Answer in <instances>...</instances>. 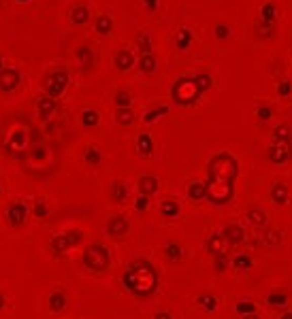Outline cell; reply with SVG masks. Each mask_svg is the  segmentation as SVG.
I'll return each mask as SVG.
<instances>
[{
  "mask_svg": "<svg viewBox=\"0 0 292 319\" xmlns=\"http://www.w3.org/2000/svg\"><path fill=\"white\" fill-rule=\"evenodd\" d=\"M237 172H239L237 160L231 156V153H217V156H213L211 162H209V177H213L217 181L235 185Z\"/></svg>",
  "mask_w": 292,
  "mask_h": 319,
  "instance_id": "7a4b0ae2",
  "label": "cell"
},
{
  "mask_svg": "<svg viewBox=\"0 0 292 319\" xmlns=\"http://www.w3.org/2000/svg\"><path fill=\"white\" fill-rule=\"evenodd\" d=\"M277 239H279V236H277L273 230H267V241H269V245H275Z\"/></svg>",
  "mask_w": 292,
  "mask_h": 319,
  "instance_id": "bcb514c9",
  "label": "cell"
},
{
  "mask_svg": "<svg viewBox=\"0 0 292 319\" xmlns=\"http://www.w3.org/2000/svg\"><path fill=\"white\" fill-rule=\"evenodd\" d=\"M275 17H277V7L275 3H265L263 9H260V19L267 24H275Z\"/></svg>",
  "mask_w": 292,
  "mask_h": 319,
  "instance_id": "cb8c5ba5",
  "label": "cell"
},
{
  "mask_svg": "<svg viewBox=\"0 0 292 319\" xmlns=\"http://www.w3.org/2000/svg\"><path fill=\"white\" fill-rule=\"evenodd\" d=\"M192 81H194V85L199 87L201 94H205V92H207V89H211V85H213V77H211V75H207V73L194 75Z\"/></svg>",
  "mask_w": 292,
  "mask_h": 319,
  "instance_id": "603a6c76",
  "label": "cell"
},
{
  "mask_svg": "<svg viewBox=\"0 0 292 319\" xmlns=\"http://www.w3.org/2000/svg\"><path fill=\"white\" fill-rule=\"evenodd\" d=\"M68 304V298H66V292H62V290H56L54 294H49V308L54 313H60V311H64Z\"/></svg>",
  "mask_w": 292,
  "mask_h": 319,
  "instance_id": "4fadbf2b",
  "label": "cell"
},
{
  "mask_svg": "<svg viewBox=\"0 0 292 319\" xmlns=\"http://www.w3.org/2000/svg\"><path fill=\"white\" fill-rule=\"evenodd\" d=\"M192 32L188 28H181L179 32H177V36H175V45H177V49H188L192 45Z\"/></svg>",
  "mask_w": 292,
  "mask_h": 319,
  "instance_id": "d4e9b609",
  "label": "cell"
},
{
  "mask_svg": "<svg viewBox=\"0 0 292 319\" xmlns=\"http://www.w3.org/2000/svg\"><path fill=\"white\" fill-rule=\"evenodd\" d=\"M137 45L141 49V54H152V38L148 34H139V40Z\"/></svg>",
  "mask_w": 292,
  "mask_h": 319,
  "instance_id": "60d3db41",
  "label": "cell"
},
{
  "mask_svg": "<svg viewBox=\"0 0 292 319\" xmlns=\"http://www.w3.org/2000/svg\"><path fill=\"white\" fill-rule=\"evenodd\" d=\"M213 34H215L217 40H228V36H231V28H228V24H215Z\"/></svg>",
  "mask_w": 292,
  "mask_h": 319,
  "instance_id": "74e56055",
  "label": "cell"
},
{
  "mask_svg": "<svg viewBox=\"0 0 292 319\" xmlns=\"http://www.w3.org/2000/svg\"><path fill=\"white\" fill-rule=\"evenodd\" d=\"M134 64V56L130 54L128 49H120L118 54H116V66L120 70H130Z\"/></svg>",
  "mask_w": 292,
  "mask_h": 319,
  "instance_id": "9a60e30c",
  "label": "cell"
},
{
  "mask_svg": "<svg viewBox=\"0 0 292 319\" xmlns=\"http://www.w3.org/2000/svg\"><path fill=\"white\" fill-rule=\"evenodd\" d=\"M83 264L92 272H105L111 264V253L105 245L92 243L86 251H83Z\"/></svg>",
  "mask_w": 292,
  "mask_h": 319,
  "instance_id": "3957f363",
  "label": "cell"
},
{
  "mask_svg": "<svg viewBox=\"0 0 292 319\" xmlns=\"http://www.w3.org/2000/svg\"><path fill=\"white\" fill-rule=\"evenodd\" d=\"M143 3H145V7H148L150 11H154V9L158 7V0H143Z\"/></svg>",
  "mask_w": 292,
  "mask_h": 319,
  "instance_id": "c3c4849f",
  "label": "cell"
},
{
  "mask_svg": "<svg viewBox=\"0 0 292 319\" xmlns=\"http://www.w3.org/2000/svg\"><path fill=\"white\" fill-rule=\"evenodd\" d=\"M154 319H173V315H171L169 311H158Z\"/></svg>",
  "mask_w": 292,
  "mask_h": 319,
  "instance_id": "7dc6e473",
  "label": "cell"
},
{
  "mask_svg": "<svg viewBox=\"0 0 292 319\" xmlns=\"http://www.w3.org/2000/svg\"><path fill=\"white\" fill-rule=\"evenodd\" d=\"M139 68L143 70L145 75H152L154 70H156V58H154V54H141V58H139Z\"/></svg>",
  "mask_w": 292,
  "mask_h": 319,
  "instance_id": "4316f807",
  "label": "cell"
},
{
  "mask_svg": "<svg viewBox=\"0 0 292 319\" xmlns=\"http://www.w3.org/2000/svg\"><path fill=\"white\" fill-rule=\"evenodd\" d=\"M277 94L279 96H290L292 94V81L290 79H281L277 83Z\"/></svg>",
  "mask_w": 292,
  "mask_h": 319,
  "instance_id": "7bdbcfd3",
  "label": "cell"
},
{
  "mask_svg": "<svg viewBox=\"0 0 292 319\" xmlns=\"http://www.w3.org/2000/svg\"><path fill=\"white\" fill-rule=\"evenodd\" d=\"M273 141L277 143H292V130L288 123H279L273 128Z\"/></svg>",
  "mask_w": 292,
  "mask_h": 319,
  "instance_id": "7402d4cb",
  "label": "cell"
},
{
  "mask_svg": "<svg viewBox=\"0 0 292 319\" xmlns=\"http://www.w3.org/2000/svg\"><path fill=\"white\" fill-rule=\"evenodd\" d=\"M132 121H134L132 109H118V123L120 126H130Z\"/></svg>",
  "mask_w": 292,
  "mask_h": 319,
  "instance_id": "8d00e7d4",
  "label": "cell"
},
{
  "mask_svg": "<svg viewBox=\"0 0 292 319\" xmlns=\"http://www.w3.org/2000/svg\"><path fill=\"white\" fill-rule=\"evenodd\" d=\"M247 219L252 225H256V228H265L267 225V213L263 209H258V207H252L247 211Z\"/></svg>",
  "mask_w": 292,
  "mask_h": 319,
  "instance_id": "d6986e66",
  "label": "cell"
},
{
  "mask_svg": "<svg viewBox=\"0 0 292 319\" xmlns=\"http://www.w3.org/2000/svg\"><path fill=\"white\" fill-rule=\"evenodd\" d=\"M116 105H118V109H130V105H132L130 92H126V89H118V92H116Z\"/></svg>",
  "mask_w": 292,
  "mask_h": 319,
  "instance_id": "d6a6232c",
  "label": "cell"
},
{
  "mask_svg": "<svg viewBox=\"0 0 292 319\" xmlns=\"http://www.w3.org/2000/svg\"><path fill=\"white\" fill-rule=\"evenodd\" d=\"M209 196V188H207V183L203 181H194L188 185V198L194 200V202H201V200H207Z\"/></svg>",
  "mask_w": 292,
  "mask_h": 319,
  "instance_id": "30bf717a",
  "label": "cell"
},
{
  "mask_svg": "<svg viewBox=\"0 0 292 319\" xmlns=\"http://www.w3.org/2000/svg\"><path fill=\"white\" fill-rule=\"evenodd\" d=\"M83 160H86L90 166H98V164L102 162V153L98 149H94V147H88L86 151H83Z\"/></svg>",
  "mask_w": 292,
  "mask_h": 319,
  "instance_id": "4dcf8cb0",
  "label": "cell"
},
{
  "mask_svg": "<svg viewBox=\"0 0 292 319\" xmlns=\"http://www.w3.org/2000/svg\"><path fill=\"white\" fill-rule=\"evenodd\" d=\"M158 188H160V183H158V179L154 177V174H143V177L139 179V194H143V196H154L156 192H158Z\"/></svg>",
  "mask_w": 292,
  "mask_h": 319,
  "instance_id": "9c48e42d",
  "label": "cell"
},
{
  "mask_svg": "<svg viewBox=\"0 0 292 319\" xmlns=\"http://www.w3.org/2000/svg\"><path fill=\"white\" fill-rule=\"evenodd\" d=\"M137 151L141 153V156H145V158L154 153V141H152L150 134H139V139H137Z\"/></svg>",
  "mask_w": 292,
  "mask_h": 319,
  "instance_id": "ffe728a7",
  "label": "cell"
},
{
  "mask_svg": "<svg viewBox=\"0 0 292 319\" xmlns=\"http://www.w3.org/2000/svg\"><path fill=\"white\" fill-rule=\"evenodd\" d=\"M279 319H292V313H290V311H284V313L279 315Z\"/></svg>",
  "mask_w": 292,
  "mask_h": 319,
  "instance_id": "681fc988",
  "label": "cell"
},
{
  "mask_svg": "<svg viewBox=\"0 0 292 319\" xmlns=\"http://www.w3.org/2000/svg\"><path fill=\"white\" fill-rule=\"evenodd\" d=\"M241 319H260V317H258V313H252V315H245V317H241Z\"/></svg>",
  "mask_w": 292,
  "mask_h": 319,
  "instance_id": "816d5d0a",
  "label": "cell"
},
{
  "mask_svg": "<svg viewBox=\"0 0 292 319\" xmlns=\"http://www.w3.org/2000/svg\"><path fill=\"white\" fill-rule=\"evenodd\" d=\"M3 70H5V68H3V58H0V73H3Z\"/></svg>",
  "mask_w": 292,
  "mask_h": 319,
  "instance_id": "f5cc1de1",
  "label": "cell"
},
{
  "mask_svg": "<svg viewBox=\"0 0 292 319\" xmlns=\"http://www.w3.org/2000/svg\"><path fill=\"white\" fill-rule=\"evenodd\" d=\"M222 236H224V241L228 243V247H235V245H241L245 241V230L239 223H228L226 228L222 230Z\"/></svg>",
  "mask_w": 292,
  "mask_h": 319,
  "instance_id": "52a82bcc",
  "label": "cell"
},
{
  "mask_svg": "<svg viewBox=\"0 0 292 319\" xmlns=\"http://www.w3.org/2000/svg\"><path fill=\"white\" fill-rule=\"evenodd\" d=\"M196 302H199V306L205 313H215L217 311V298L213 294H201L199 298H196Z\"/></svg>",
  "mask_w": 292,
  "mask_h": 319,
  "instance_id": "e0dca14e",
  "label": "cell"
},
{
  "mask_svg": "<svg viewBox=\"0 0 292 319\" xmlns=\"http://www.w3.org/2000/svg\"><path fill=\"white\" fill-rule=\"evenodd\" d=\"M17 3H26V0H17Z\"/></svg>",
  "mask_w": 292,
  "mask_h": 319,
  "instance_id": "db71d44e",
  "label": "cell"
},
{
  "mask_svg": "<svg viewBox=\"0 0 292 319\" xmlns=\"http://www.w3.org/2000/svg\"><path fill=\"white\" fill-rule=\"evenodd\" d=\"M90 19V11H88V7H83V5H77L75 9H72V24H86Z\"/></svg>",
  "mask_w": 292,
  "mask_h": 319,
  "instance_id": "f1b7e54d",
  "label": "cell"
},
{
  "mask_svg": "<svg viewBox=\"0 0 292 319\" xmlns=\"http://www.w3.org/2000/svg\"><path fill=\"white\" fill-rule=\"evenodd\" d=\"M128 228H130V223L124 215H113V217L107 221V234L111 239H122V236L128 232Z\"/></svg>",
  "mask_w": 292,
  "mask_h": 319,
  "instance_id": "8992f818",
  "label": "cell"
},
{
  "mask_svg": "<svg viewBox=\"0 0 292 319\" xmlns=\"http://www.w3.org/2000/svg\"><path fill=\"white\" fill-rule=\"evenodd\" d=\"M256 117H258L260 121H269L271 117H273V109H271L269 105H260V107L256 109Z\"/></svg>",
  "mask_w": 292,
  "mask_h": 319,
  "instance_id": "f35d334b",
  "label": "cell"
},
{
  "mask_svg": "<svg viewBox=\"0 0 292 319\" xmlns=\"http://www.w3.org/2000/svg\"><path fill=\"white\" fill-rule=\"evenodd\" d=\"M98 113L94 111V109H88V111H83V115H81V123L86 128H94V126H98Z\"/></svg>",
  "mask_w": 292,
  "mask_h": 319,
  "instance_id": "836d02e7",
  "label": "cell"
},
{
  "mask_svg": "<svg viewBox=\"0 0 292 319\" xmlns=\"http://www.w3.org/2000/svg\"><path fill=\"white\" fill-rule=\"evenodd\" d=\"M267 304L271 308H284L288 304V294L286 292H271L267 296Z\"/></svg>",
  "mask_w": 292,
  "mask_h": 319,
  "instance_id": "44dd1931",
  "label": "cell"
},
{
  "mask_svg": "<svg viewBox=\"0 0 292 319\" xmlns=\"http://www.w3.org/2000/svg\"><path fill=\"white\" fill-rule=\"evenodd\" d=\"M77 56H79V60L83 62V60H86V62H90L94 56H92V49L90 47H79L77 49Z\"/></svg>",
  "mask_w": 292,
  "mask_h": 319,
  "instance_id": "f6af8a7d",
  "label": "cell"
},
{
  "mask_svg": "<svg viewBox=\"0 0 292 319\" xmlns=\"http://www.w3.org/2000/svg\"><path fill=\"white\" fill-rule=\"evenodd\" d=\"M160 213L164 215V217H177V215H179V204H177L175 200H164L160 204Z\"/></svg>",
  "mask_w": 292,
  "mask_h": 319,
  "instance_id": "f546056e",
  "label": "cell"
},
{
  "mask_svg": "<svg viewBox=\"0 0 292 319\" xmlns=\"http://www.w3.org/2000/svg\"><path fill=\"white\" fill-rule=\"evenodd\" d=\"M233 268L235 270H249L252 268V258H249V255H237L233 260Z\"/></svg>",
  "mask_w": 292,
  "mask_h": 319,
  "instance_id": "d590c367",
  "label": "cell"
},
{
  "mask_svg": "<svg viewBox=\"0 0 292 319\" xmlns=\"http://www.w3.org/2000/svg\"><path fill=\"white\" fill-rule=\"evenodd\" d=\"M134 209H137L139 213H145L150 209V196H143V194H139L137 200H134Z\"/></svg>",
  "mask_w": 292,
  "mask_h": 319,
  "instance_id": "ee69618b",
  "label": "cell"
},
{
  "mask_svg": "<svg viewBox=\"0 0 292 319\" xmlns=\"http://www.w3.org/2000/svg\"><path fill=\"white\" fill-rule=\"evenodd\" d=\"M292 156V145L290 143H277L273 141L267 149V158L273 162V164H284L288 162V158Z\"/></svg>",
  "mask_w": 292,
  "mask_h": 319,
  "instance_id": "5b68a950",
  "label": "cell"
},
{
  "mask_svg": "<svg viewBox=\"0 0 292 319\" xmlns=\"http://www.w3.org/2000/svg\"><path fill=\"white\" fill-rule=\"evenodd\" d=\"M111 30H113V19L109 15H100L96 19V32L98 34H109Z\"/></svg>",
  "mask_w": 292,
  "mask_h": 319,
  "instance_id": "1f68e13d",
  "label": "cell"
},
{
  "mask_svg": "<svg viewBox=\"0 0 292 319\" xmlns=\"http://www.w3.org/2000/svg\"><path fill=\"white\" fill-rule=\"evenodd\" d=\"M256 36L258 38H263V40H269V38H273L275 36V24H267L263 22V19L258 17V22H256Z\"/></svg>",
  "mask_w": 292,
  "mask_h": 319,
  "instance_id": "2e32d148",
  "label": "cell"
},
{
  "mask_svg": "<svg viewBox=\"0 0 292 319\" xmlns=\"http://www.w3.org/2000/svg\"><path fill=\"white\" fill-rule=\"evenodd\" d=\"M32 215L34 217H39V219H43V217H47L49 215V209H47V204L45 202H34V207H32Z\"/></svg>",
  "mask_w": 292,
  "mask_h": 319,
  "instance_id": "b9f144b4",
  "label": "cell"
},
{
  "mask_svg": "<svg viewBox=\"0 0 292 319\" xmlns=\"http://www.w3.org/2000/svg\"><path fill=\"white\" fill-rule=\"evenodd\" d=\"M164 255H166V260H169V262H179V260L184 258L181 245H179V243H175V241L166 243V247H164Z\"/></svg>",
  "mask_w": 292,
  "mask_h": 319,
  "instance_id": "ac0fdd59",
  "label": "cell"
},
{
  "mask_svg": "<svg viewBox=\"0 0 292 319\" xmlns=\"http://www.w3.org/2000/svg\"><path fill=\"white\" fill-rule=\"evenodd\" d=\"M290 145H292V143H290Z\"/></svg>",
  "mask_w": 292,
  "mask_h": 319,
  "instance_id": "11a10c76",
  "label": "cell"
},
{
  "mask_svg": "<svg viewBox=\"0 0 292 319\" xmlns=\"http://www.w3.org/2000/svg\"><path fill=\"white\" fill-rule=\"evenodd\" d=\"M109 194H111V200L118 202V204L128 200V188H126V183H122V181H113Z\"/></svg>",
  "mask_w": 292,
  "mask_h": 319,
  "instance_id": "5bb4252c",
  "label": "cell"
},
{
  "mask_svg": "<svg viewBox=\"0 0 292 319\" xmlns=\"http://www.w3.org/2000/svg\"><path fill=\"white\" fill-rule=\"evenodd\" d=\"M122 283L130 294L145 298L152 292H156V287H158V272L148 260H137L126 268V272L122 277Z\"/></svg>",
  "mask_w": 292,
  "mask_h": 319,
  "instance_id": "6da1fadb",
  "label": "cell"
},
{
  "mask_svg": "<svg viewBox=\"0 0 292 319\" xmlns=\"http://www.w3.org/2000/svg\"><path fill=\"white\" fill-rule=\"evenodd\" d=\"M17 85H19V73L17 70H3V73H0V89L9 92V89H13Z\"/></svg>",
  "mask_w": 292,
  "mask_h": 319,
  "instance_id": "7c38bea8",
  "label": "cell"
},
{
  "mask_svg": "<svg viewBox=\"0 0 292 319\" xmlns=\"http://www.w3.org/2000/svg\"><path fill=\"white\" fill-rule=\"evenodd\" d=\"M235 311L241 315V317L252 315V313H256V304H254L252 300H239V302L235 304Z\"/></svg>",
  "mask_w": 292,
  "mask_h": 319,
  "instance_id": "e575fe53",
  "label": "cell"
},
{
  "mask_svg": "<svg viewBox=\"0 0 292 319\" xmlns=\"http://www.w3.org/2000/svg\"><path fill=\"white\" fill-rule=\"evenodd\" d=\"M288 185L286 183H273L271 185V200H273L275 204H279V207H284V204L288 202Z\"/></svg>",
  "mask_w": 292,
  "mask_h": 319,
  "instance_id": "8fae6325",
  "label": "cell"
},
{
  "mask_svg": "<svg viewBox=\"0 0 292 319\" xmlns=\"http://www.w3.org/2000/svg\"><path fill=\"white\" fill-rule=\"evenodd\" d=\"M228 266H233V262L228 260L226 253H220V255H213V270L217 275H224L228 270Z\"/></svg>",
  "mask_w": 292,
  "mask_h": 319,
  "instance_id": "83f0119b",
  "label": "cell"
},
{
  "mask_svg": "<svg viewBox=\"0 0 292 319\" xmlns=\"http://www.w3.org/2000/svg\"><path fill=\"white\" fill-rule=\"evenodd\" d=\"M169 113V107H156L154 111H150V113H145V121H154V119H158V117H162V115H166Z\"/></svg>",
  "mask_w": 292,
  "mask_h": 319,
  "instance_id": "ab89813d",
  "label": "cell"
},
{
  "mask_svg": "<svg viewBox=\"0 0 292 319\" xmlns=\"http://www.w3.org/2000/svg\"><path fill=\"white\" fill-rule=\"evenodd\" d=\"M28 204H24L22 200H17V202H11L9 204V209H7V221L11 228H22V225L26 223L28 219Z\"/></svg>",
  "mask_w": 292,
  "mask_h": 319,
  "instance_id": "277c9868",
  "label": "cell"
},
{
  "mask_svg": "<svg viewBox=\"0 0 292 319\" xmlns=\"http://www.w3.org/2000/svg\"><path fill=\"white\" fill-rule=\"evenodd\" d=\"M54 111H56V100L54 98L45 96V98L39 100V113H41V117H43V119H47Z\"/></svg>",
  "mask_w": 292,
  "mask_h": 319,
  "instance_id": "484cf974",
  "label": "cell"
},
{
  "mask_svg": "<svg viewBox=\"0 0 292 319\" xmlns=\"http://www.w3.org/2000/svg\"><path fill=\"white\" fill-rule=\"evenodd\" d=\"M226 247H228V243L224 241V236H222V232H220V234H213V236H209V239H207L205 251L211 253V255H220V253H226Z\"/></svg>",
  "mask_w": 292,
  "mask_h": 319,
  "instance_id": "ba28073f",
  "label": "cell"
},
{
  "mask_svg": "<svg viewBox=\"0 0 292 319\" xmlns=\"http://www.w3.org/2000/svg\"><path fill=\"white\" fill-rule=\"evenodd\" d=\"M5 304H7V300H5V296L0 294V311H3V308H5Z\"/></svg>",
  "mask_w": 292,
  "mask_h": 319,
  "instance_id": "f907efd6",
  "label": "cell"
}]
</instances>
